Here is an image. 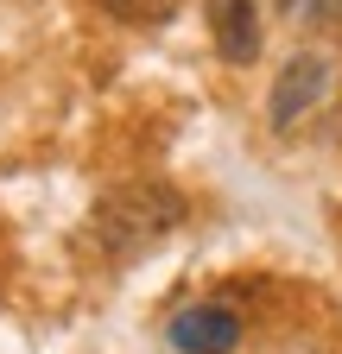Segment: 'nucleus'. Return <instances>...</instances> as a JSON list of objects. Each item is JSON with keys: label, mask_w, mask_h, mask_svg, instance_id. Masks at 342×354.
<instances>
[{"label": "nucleus", "mask_w": 342, "mask_h": 354, "mask_svg": "<svg viewBox=\"0 0 342 354\" xmlns=\"http://www.w3.org/2000/svg\"><path fill=\"white\" fill-rule=\"evenodd\" d=\"M171 228H184V196L159 177H127V184L102 190L89 209V241L108 259H134V253L159 247Z\"/></svg>", "instance_id": "nucleus-1"}, {"label": "nucleus", "mask_w": 342, "mask_h": 354, "mask_svg": "<svg viewBox=\"0 0 342 354\" xmlns=\"http://www.w3.org/2000/svg\"><path fill=\"white\" fill-rule=\"evenodd\" d=\"M285 7H291V13H298V7H305V13H323L330 0H285Z\"/></svg>", "instance_id": "nucleus-6"}, {"label": "nucleus", "mask_w": 342, "mask_h": 354, "mask_svg": "<svg viewBox=\"0 0 342 354\" xmlns=\"http://www.w3.org/2000/svg\"><path fill=\"white\" fill-rule=\"evenodd\" d=\"M330 88V57H317V51H298L285 70H279V82H273V127H291L298 114H305L317 95Z\"/></svg>", "instance_id": "nucleus-3"}, {"label": "nucleus", "mask_w": 342, "mask_h": 354, "mask_svg": "<svg viewBox=\"0 0 342 354\" xmlns=\"http://www.w3.org/2000/svg\"><path fill=\"white\" fill-rule=\"evenodd\" d=\"M241 342V317L228 304H190L171 317V348L178 354H235Z\"/></svg>", "instance_id": "nucleus-2"}, {"label": "nucleus", "mask_w": 342, "mask_h": 354, "mask_svg": "<svg viewBox=\"0 0 342 354\" xmlns=\"http://www.w3.org/2000/svg\"><path fill=\"white\" fill-rule=\"evenodd\" d=\"M209 32H216V51L228 64L260 57V7L253 0H209Z\"/></svg>", "instance_id": "nucleus-4"}, {"label": "nucleus", "mask_w": 342, "mask_h": 354, "mask_svg": "<svg viewBox=\"0 0 342 354\" xmlns=\"http://www.w3.org/2000/svg\"><path fill=\"white\" fill-rule=\"evenodd\" d=\"M102 7H108L114 19H127V26H165L184 0H102Z\"/></svg>", "instance_id": "nucleus-5"}]
</instances>
